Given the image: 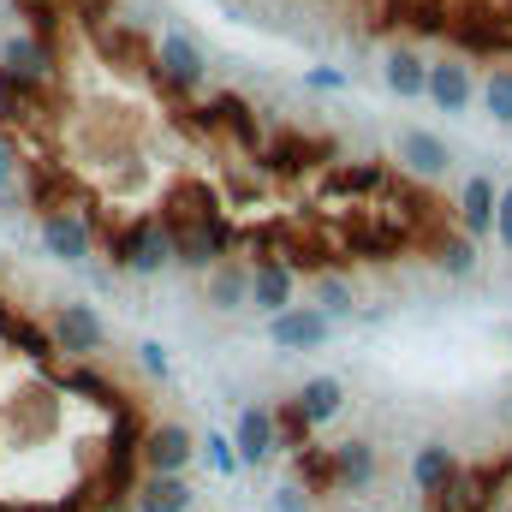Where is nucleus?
I'll use <instances>...</instances> for the list:
<instances>
[{
    "instance_id": "aec40b11",
    "label": "nucleus",
    "mask_w": 512,
    "mask_h": 512,
    "mask_svg": "<svg viewBox=\"0 0 512 512\" xmlns=\"http://www.w3.org/2000/svg\"><path fill=\"white\" fill-rule=\"evenodd\" d=\"M340 405H346V387L334 382V376H310V382L298 387V399H292V411L316 429V423H328V417H340Z\"/></svg>"
},
{
    "instance_id": "9d476101",
    "label": "nucleus",
    "mask_w": 512,
    "mask_h": 512,
    "mask_svg": "<svg viewBox=\"0 0 512 512\" xmlns=\"http://www.w3.org/2000/svg\"><path fill=\"white\" fill-rule=\"evenodd\" d=\"M322 191L340 197V203H352V197H382V191H393V173H387L382 161H340V167H328Z\"/></svg>"
},
{
    "instance_id": "bb28decb",
    "label": "nucleus",
    "mask_w": 512,
    "mask_h": 512,
    "mask_svg": "<svg viewBox=\"0 0 512 512\" xmlns=\"http://www.w3.org/2000/svg\"><path fill=\"white\" fill-rule=\"evenodd\" d=\"M137 364H143V370H149L155 382H167V370H173V364H167V346H161V340H143V346H137Z\"/></svg>"
},
{
    "instance_id": "f257e3e1",
    "label": "nucleus",
    "mask_w": 512,
    "mask_h": 512,
    "mask_svg": "<svg viewBox=\"0 0 512 512\" xmlns=\"http://www.w3.org/2000/svg\"><path fill=\"white\" fill-rule=\"evenodd\" d=\"M60 423H66V387H54L48 376H24V382L0 387V441L42 447L60 435Z\"/></svg>"
},
{
    "instance_id": "1a4fd4ad",
    "label": "nucleus",
    "mask_w": 512,
    "mask_h": 512,
    "mask_svg": "<svg viewBox=\"0 0 512 512\" xmlns=\"http://www.w3.org/2000/svg\"><path fill=\"white\" fill-rule=\"evenodd\" d=\"M423 102H435L441 114H471V102H477V78H471V66H465L459 54H441V60H429Z\"/></svg>"
},
{
    "instance_id": "c756f323",
    "label": "nucleus",
    "mask_w": 512,
    "mask_h": 512,
    "mask_svg": "<svg viewBox=\"0 0 512 512\" xmlns=\"http://www.w3.org/2000/svg\"><path fill=\"white\" fill-rule=\"evenodd\" d=\"M340 84H346L340 66H316V72H310V90H340Z\"/></svg>"
},
{
    "instance_id": "c85d7f7f",
    "label": "nucleus",
    "mask_w": 512,
    "mask_h": 512,
    "mask_svg": "<svg viewBox=\"0 0 512 512\" xmlns=\"http://www.w3.org/2000/svg\"><path fill=\"white\" fill-rule=\"evenodd\" d=\"M274 512H310V501H304V489H298V483L274 489Z\"/></svg>"
},
{
    "instance_id": "7ed1b4c3",
    "label": "nucleus",
    "mask_w": 512,
    "mask_h": 512,
    "mask_svg": "<svg viewBox=\"0 0 512 512\" xmlns=\"http://www.w3.org/2000/svg\"><path fill=\"white\" fill-rule=\"evenodd\" d=\"M48 340H54V352H66L72 364H90V358L108 346V322H102L96 304L66 298V304H54V316H48Z\"/></svg>"
},
{
    "instance_id": "412c9836",
    "label": "nucleus",
    "mask_w": 512,
    "mask_h": 512,
    "mask_svg": "<svg viewBox=\"0 0 512 512\" xmlns=\"http://www.w3.org/2000/svg\"><path fill=\"white\" fill-rule=\"evenodd\" d=\"M316 310H322L328 322H346V316L358 310L352 280H346V274H316Z\"/></svg>"
},
{
    "instance_id": "6ab92c4d",
    "label": "nucleus",
    "mask_w": 512,
    "mask_h": 512,
    "mask_svg": "<svg viewBox=\"0 0 512 512\" xmlns=\"http://www.w3.org/2000/svg\"><path fill=\"white\" fill-rule=\"evenodd\" d=\"M370 477H376V447H370V441L334 447V459H328V483H334V489H364Z\"/></svg>"
},
{
    "instance_id": "cd10ccee",
    "label": "nucleus",
    "mask_w": 512,
    "mask_h": 512,
    "mask_svg": "<svg viewBox=\"0 0 512 512\" xmlns=\"http://www.w3.org/2000/svg\"><path fill=\"white\" fill-rule=\"evenodd\" d=\"M495 239H501V251H512V191H501V203H495Z\"/></svg>"
},
{
    "instance_id": "4468645a",
    "label": "nucleus",
    "mask_w": 512,
    "mask_h": 512,
    "mask_svg": "<svg viewBox=\"0 0 512 512\" xmlns=\"http://www.w3.org/2000/svg\"><path fill=\"white\" fill-rule=\"evenodd\" d=\"M131 507L137 512H191L197 507V489H191V477H161V471H149V477L131 489Z\"/></svg>"
},
{
    "instance_id": "a878e982",
    "label": "nucleus",
    "mask_w": 512,
    "mask_h": 512,
    "mask_svg": "<svg viewBox=\"0 0 512 512\" xmlns=\"http://www.w3.org/2000/svg\"><path fill=\"white\" fill-rule=\"evenodd\" d=\"M203 453H209V465H215L221 477H233V471H245V459H239V447H233L227 435H215V429L203 435Z\"/></svg>"
},
{
    "instance_id": "393cba45",
    "label": "nucleus",
    "mask_w": 512,
    "mask_h": 512,
    "mask_svg": "<svg viewBox=\"0 0 512 512\" xmlns=\"http://www.w3.org/2000/svg\"><path fill=\"white\" fill-rule=\"evenodd\" d=\"M18 167H24V155H18L12 131L0 126V203H18Z\"/></svg>"
},
{
    "instance_id": "20e7f679",
    "label": "nucleus",
    "mask_w": 512,
    "mask_h": 512,
    "mask_svg": "<svg viewBox=\"0 0 512 512\" xmlns=\"http://www.w3.org/2000/svg\"><path fill=\"white\" fill-rule=\"evenodd\" d=\"M36 233H42V251L54 256V262H66V268H84V262L96 256V227H90V215H84V209L42 203Z\"/></svg>"
},
{
    "instance_id": "f03ea898",
    "label": "nucleus",
    "mask_w": 512,
    "mask_h": 512,
    "mask_svg": "<svg viewBox=\"0 0 512 512\" xmlns=\"http://www.w3.org/2000/svg\"><path fill=\"white\" fill-rule=\"evenodd\" d=\"M149 72H155V84H161L167 96H197L203 78H209V54H203L197 36L161 30V42H155V54H149Z\"/></svg>"
},
{
    "instance_id": "0eeeda50",
    "label": "nucleus",
    "mask_w": 512,
    "mask_h": 512,
    "mask_svg": "<svg viewBox=\"0 0 512 512\" xmlns=\"http://www.w3.org/2000/svg\"><path fill=\"white\" fill-rule=\"evenodd\" d=\"M328 316L316 310V304H286L280 316H268V346L280 352V358H298V352H316L322 340H328Z\"/></svg>"
},
{
    "instance_id": "2eb2a0df",
    "label": "nucleus",
    "mask_w": 512,
    "mask_h": 512,
    "mask_svg": "<svg viewBox=\"0 0 512 512\" xmlns=\"http://www.w3.org/2000/svg\"><path fill=\"white\" fill-rule=\"evenodd\" d=\"M382 84L399 96V102H423V84H429V60L417 48H387L382 54Z\"/></svg>"
},
{
    "instance_id": "ddd939ff",
    "label": "nucleus",
    "mask_w": 512,
    "mask_h": 512,
    "mask_svg": "<svg viewBox=\"0 0 512 512\" xmlns=\"http://www.w3.org/2000/svg\"><path fill=\"white\" fill-rule=\"evenodd\" d=\"M495 203H501V185H495L489 173H471L465 191H459V233H465V239L495 233Z\"/></svg>"
},
{
    "instance_id": "5701e85b",
    "label": "nucleus",
    "mask_w": 512,
    "mask_h": 512,
    "mask_svg": "<svg viewBox=\"0 0 512 512\" xmlns=\"http://www.w3.org/2000/svg\"><path fill=\"white\" fill-rule=\"evenodd\" d=\"M262 191H268V173H262V167H256L251 155H245V161H233V167H227V197H233V203H256V197H262Z\"/></svg>"
},
{
    "instance_id": "6e6552de",
    "label": "nucleus",
    "mask_w": 512,
    "mask_h": 512,
    "mask_svg": "<svg viewBox=\"0 0 512 512\" xmlns=\"http://www.w3.org/2000/svg\"><path fill=\"white\" fill-rule=\"evenodd\" d=\"M137 459H143V471L185 477V465L197 459V435H191L185 423H155V429H143V441H137Z\"/></svg>"
},
{
    "instance_id": "f8f14e48",
    "label": "nucleus",
    "mask_w": 512,
    "mask_h": 512,
    "mask_svg": "<svg viewBox=\"0 0 512 512\" xmlns=\"http://www.w3.org/2000/svg\"><path fill=\"white\" fill-rule=\"evenodd\" d=\"M399 161H405V173H417V179H441L447 167H453V149L435 137V131H423V126H405L399 131Z\"/></svg>"
},
{
    "instance_id": "f3484780",
    "label": "nucleus",
    "mask_w": 512,
    "mask_h": 512,
    "mask_svg": "<svg viewBox=\"0 0 512 512\" xmlns=\"http://www.w3.org/2000/svg\"><path fill=\"white\" fill-rule=\"evenodd\" d=\"M251 304L262 316H280V310L292 304V268H286L280 256H262L251 268Z\"/></svg>"
},
{
    "instance_id": "b1692460",
    "label": "nucleus",
    "mask_w": 512,
    "mask_h": 512,
    "mask_svg": "<svg viewBox=\"0 0 512 512\" xmlns=\"http://www.w3.org/2000/svg\"><path fill=\"white\" fill-rule=\"evenodd\" d=\"M483 108L495 126H512V66H495L489 84H483Z\"/></svg>"
},
{
    "instance_id": "2f4dec72",
    "label": "nucleus",
    "mask_w": 512,
    "mask_h": 512,
    "mask_svg": "<svg viewBox=\"0 0 512 512\" xmlns=\"http://www.w3.org/2000/svg\"><path fill=\"white\" fill-rule=\"evenodd\" d=\"M352 512H364V507H352Z\"/></svg>"
},
{
    "instance_id": "a211bd4d",
    "label": "nucleus",
    "mask_w": 512,
    "mask_h": 512,
    "mask_svg": "<svg viewBox=\"0 0 512 512\" xmlns=\"http://www.w3.org/2000/svg\"><path fill=\"white\" fill-rule=\"evenodd\" d=\"M453 477H459V459H453L447 441H423V447L411 453V483H417L423 495H441Z\"/></svg>"
},
{
    "instance_id": "7c9ffc66",
    "label": "nucleus",
    "mask_w": 512,
    "mask_h": 512,
    "mask_svg": "<svg viewBox=\"0 0 512 512\" xmlns=\"http://www.w3.org/2000/svg\"><path fill=\"white\" fill-rule=\"evenodd\" d=\"M0 126H6V90H0Z\"/></svg>"
},
{
    "instance_id": "423d86ee",
    "label": "nucleus",
    "mask_w": 512,
    "mask_h": 512,
    "mask_svg": "<svg viewBox=\"0 0 512 512\" xmlns=\"http://www.w3.org/2000/svg\"><path fill=\"white\" fill-rule=\"evenodd\" d=\"M173 233V262H185V268H197V274H209L221 256L233 251V227H227V215H203V221H173L167 227Z\"/></svg>"
},
{
    "instance_id": "dca6fc26",
    "label": "nucleus",
    "mask_w": 512,
    "mask_h": 512,
    "mask_svg": "<svg viewBox=\"0 0 512 512\" xmlns=\"http://www.w3.org/2000/svg\"><path fill=\"white\" fill-rule=\"evenodd\" d=\"M203 292H209V310H245L251 304V268L239 256H221L203 274Z\"/></svg>"
},
{
    "instance_id": "9b49d317",
    "label": "nucleus",
    "mask_w": 512,
    "mask_h": 512,
    "mask_svg": "<svg viewBox=\"0 0 512 512\" xmlns=\"http://www.w3.org/2000/svg\"><path fill=\"white\" fill-rule=\"evenodd\" d=\"M233 447H239L245 465H262V459L280 447V423H274L268 405H239V417H233Z\"/></svg>"
},
{
    "instance_id": "39448f33",
    "label": "nucleus",
    "mask_w": 512,
    "mask_h": 512,
    "mask_svg": "<svg viewBox=\"0 0 512 512\" xmlns=\"http://www.w3.org/2000/svg\"><path fill=\"white\" fill-rule=\"evenodd\" d=\"M114 268H120V274H137V280L173 268V233H167V221H161V215L131 221L126 233L114 239Z\"/></svg>"
},
{
    "instance_id": "4be33fe9",
    "label": "nucleus",
    "mask_w": 512,
    "mask_h": 512,
    "mask_svg": "<svg viewBox=\"0 0 512 512\" xmlns=\"http://www.w3.org/2000/svg\"><path fill=\"white\" fill-rule=\"evenodd\" d=\"M435 268H441V274H453V280L477 274V239H465V233H447V239L435 245Z\"/></svg>"
}]
</instances>
